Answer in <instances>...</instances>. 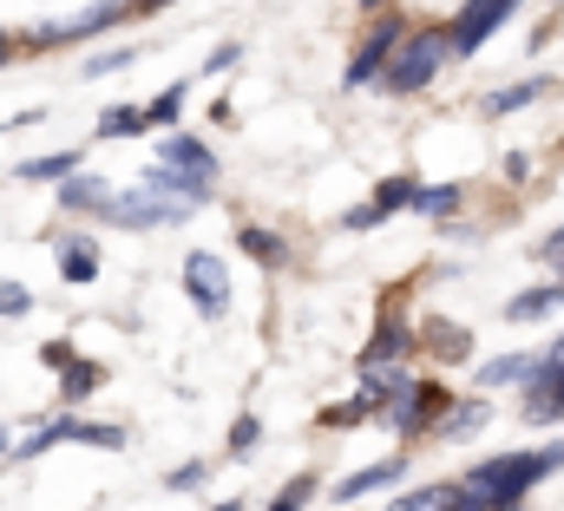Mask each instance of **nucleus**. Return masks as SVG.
I'll use <instances>...</instances> for the list:
<instances>
[{
    "instance_id": "obj_1",
    "label": "nucleus",
    "mask_w": 564,
    "mask_h": 511,
    "mask_svg": "<svg viewBox=\"0 0 564 511\" xmlns=\"http://www.w3.org/2000/svg\"><path fill=\"white\" fill-rule=\"evenodd\" d=\"M552 472H564V439H552L545 453H492L453 492H466V499H479V505H492V511H519V499L539 479H552Z\"/></svg>"
},
{
    "instance_id": "obj_2",
    "label": "nucleus",
    "mask_w": 564,
    "mask_h": 511,
    "mask_svg": "<svg viewBox=\"0 0 564 511\" xmlns=\"http://www.w3.org/2000/svg\"><path fill=\"white\" fill-rule=\"evenodd\" d=\"M453 59V46H446V33H401V46L388 53V66L375 73L388 93H421L433 86V73Z\"/></svg>"
},
{
    "instance_id": "obj_3",
    "label": "nucleus",
    "mask_w": 564,
    "mask_h": 511,
    "mask_svg": "<svg viewBox=\"0 0 564 511\" xmlns=\"http://www.w3.org/2000/svg\"><path fill=\"white\" fill-rule=\"evenodd\" d=\"M184 289H191V302H197L204 322H217V315L230 308V275H224V262H217L210 250L184 256Z\"/></svg>"
},
{
    "instance_id": "obj_4",
    "label": "nucleus",
    "mask_w": 564,
    "mask_h": 511,
    "mask_svg": "<svg viewBox=\"0 0 564 511\" xmlns=\"http://www.w3.org/2000/svg\"><path fill=\"white\" fill-rule=\"evenodd\" d=\"M512 7H519V0H466V7L453 13V26H446V46H453V53H479V46L492 40V26H499Z\"/></svg>"
},
{
    "instance_id": "obj_5",
    "label": "nucleus",
    "mask_w": 564,
    "mask_h": 511,
    "mask_svg": "<svg viewBox=\"0 0 564 511\" xmlns=\"http://www.w3.org/2000/svg\"><path fill=\"white\" fill-rule=\"evenodd\" d=\"M388 406V426L394 433H426L440 413H446V387H421V381H408L394 400H381Z\"/></svg>"
},
{
    "instance_id": "obj_6",
    "label": "nucleus",
    "mask_w": 564,
    "mask_h": 511,
    "mask_svg": "<svg viewBox=\"0 0 564 511\" xmlns=\"http://www.w3.org/2000/svg\"><path fill=\"white\" fill-rule=\"evenodd\" d=\"M401 33H408V26H401V13L375 20V26H368V40H361V46H355V59H348V86H375V73L388 66V53L401 46Z\"/></svg>"
},
{
    "instance_id": "obj_7",
    "label": "nucleus",
    "mask_w": 564,
    "mask_h": 511,
    "mask_svg": "<svg viewBox=\"0 0 564 511\" xmlns=\"http://www.w3.org/2000/svg\"><path fill=\"white\" fill-rule=\"evenodd\" d=\"M126 13V0H99V7H86V13H73V20H59V26H40L33 33V46H66V40H86V33H99V26H112Z\"/></svg>"
},
{
    "instance_id": "obj_8",
    "label": "nucleus",
    "mask_w": 564,
    "mask_h": 511,
    "mask_svg": "<svg viewBox=\"0 0 564 511\" xmlns=\"http://www.w3.org/2000/svg\"><path fill=\"white\" fill-rule=\"evenodd\" d=\"M158 164H171V171H184V177H197V184H217V157H210L197 138H184V131H171V138L158 144Z\"/></svg>"
},
{
    "instance_id": "obj_9",
    "label": "nucleus",
    "mask_w": 564,
    "mask_h": 511,
    "mask_svg": "<svg viewBox=\"0 0 564 511\" xmlns=\"http://www.w3.org/2000/svg\"><path fill=\"white\" fill-rule=\"evenodd\" d=\"M408 355H421V348H414V328H408L401 315H381V328H375L361 368H388V361H408Z\"/></svg>"
},
{
    "instance_id": "obj_10",
    "label": "nucleus",
    "mask_w": 564,
    "mask_h": 511,
    "mask_svg": "<svg viewBox=\"0 0 564 511\" xmlns=\"http://www.w3.org/2000/svg\"><path fill=\"white\" fill-rule=\"evenodd\" d=\"M401 472H408V459L394 453V459H381V466H368V472L341 479V486H335V499H341V505H348V499H368V492H381V486H401Z\"/></svg>"
},
{
    "instance_id": "obj_11",
    "label": "nucleus",
    "mask_w": 564,
    "mask_h": 511,
    "mask_svg": "<svg viewBox=\"0 0 564 511\" xmlns=\"http://www.w3.org/2000/svg\"><path fill=\"white\" fill-rule=\"evenodd\" d=\"M558 308H564V282H545V289L512 295V302H506V322H545V315H558Z\"/></svg>"
},
{
    "instance_id": "obj_12",
    "label": "nucleus",
    "mask_w": 564,
    "mask_h": 511,
    "mask_svg": "<svg viewBox=\"0 0 564 511\" xmlns=\"http://www.w3.org/2000/svg\"><path fill=\"white\" fill-rule=\"evenodd\" d=\"M106 191H112V184H99V177H86V171H66V177H59V210H86V217H99Z\"/></svg>"
},
{
    "instance_id": "obj_13",
    "label": "nucleus",
    "mask_w": 564,
    "mask_h": 511,
    "mask_svg": "<svg viewBox=\"0 0 564 511\" xmlns=\"http://www.w3.org/2000/svg\"><path fill=\"white\" fill-rule=\"evenodd\" d=\"M545 86H552V79H519V86H506V93H486V119H512V112H525L532 99H545Z\"/></svg>"
},
{
    "instance_id": "obj_14",
    "label": "nucleus",
    "mask_w": 564,
    "mask_h": 511,
    "mask_svg": "<svg viewBox=\"0 0 564 511\" xmlns=\"http://www.w3.org/2000/svg\"><path fill=\"white\" fill-rule=\"evenodd\" d=\"M59 275H66V282H93V275H99L93 237H66V243H59Z\"/></svg>"
},
{
    "instance_id": "obj_15",
    "label": "nucleus",
    "mask_w": 564,
    "mask_h": 511,
    "mask_svg": "<svg viewBox=\"0 0 564 511\" xmlns=\"http://www.w3.org/2000/svg\"><path fill=\"white\" fill-rule=\"evenodd\" d=\"M66 171H79V151H46V157H26L20 164V177H33V184H59Z\"/></svg>"
},
{
    "instance_id": "obj_16",
    "label": "nucleus",
    "mask_w": 564,
    "mask_h": 511,
    "mask_svg": "<svg viewBox=\"0 0 564 511\" xmlns=\"http://www.w3.org/2000/svg\"><path fill=\"white\" fill-rule=\"evenodd\" d=\"M408 210H426V217H453L459 210V184H414V204Z\"/></svg>"
},
{
    "instance_id": "obj_17",
    "label": "nucleus",
    "mask_w": 564,
    "mask_h": 511,
    "mask_svg": "<svg viewBox=\"0 0 564 511\" xmlns=\"http://www.w3.org/2000/svg\"><path fill=\"white\" fill-rule=\"evenodd\" d=\"M59 374H66V400H86V393H99V387H106V368H99V361H66V368H59Z\"/></svg>"
},
{
    "instance_id": "obj_18",
    "label": "nucleus",
    "mask_w": 564,
    "mask_h": 511,
    "mask_svg": "<svg viewBox=\"0 0 564 511\" xmlns=\"http://www.w3.org/2000/svg\"><path fill=\"white\" fill-rule=\"evenodd\" d=\"M532 374V355H499V361H486L479 368V387H512Z\"/></svg>"
},
{
    "instance_id": "obj_19",
    "label": "nucleus",
    "mask_w": 564,
    "mask_h": 511,
    "mask_svg": "<svg viewBox=\"0 0 564 511\" xmlns=\"http://www.w3.org/2000/svg\"><path fill=\"white\" fill-rule=\"evenodd\" d=\"M408 204H414V177H388L368 210H375V217H394V210H408Z\"/></svg>"
},
{
    "instance_id": "obj_20",
    "label": "nucleus",
    "mask_w": 564,
    "mask_h": 511,
    "mask_svg": "<svg viewBox=\"0 0 564 511\" xmlns=\"http://www.w3.org/2000/svg\"><path fill=\"white\" fill-rule=\"evenodd\" d=\"M66 439H79V446H126V426H93V420L66 413Z\"/></svg>"
},
{
    "instance_id": "obj_21",
    "label": "nucleus",
    "mask_w": 564,
    "mask_h": 511,
    "mask_svg": "<svg viewBox=\"0 0 564 511\" xmlns=\"http://www.w3.org/2000/svg\"><path fill=\"white\" fill-rule=\"evenodd\" d=\"M426 348H433L440 361H466V335H459V328H446V322H433V328H426Z\"/></svg>"
},
{
    "instance_id": "obj_22",
    "label": "nucleus",
    "mask_w": 564,
    "mask_h": 511,
    "mask_svg": "<svg viewBox=\"0 0 564 511\" xmlns=\"http://www.w3.org/2000/svg\"><path fill=\"white\" fill-rule=\"evenodd\" d=\"M237 243L257 256V262H282V237H276V230H263V224H250V230H243Z\"/></svg>"
},
{
    "instance_id": "obj_23",
    "label": "nucleus",
    "mask_w": 564,
    "mask_h": 511,
    "mask_svg": "<svg viewBox=\"0 0 564 511\" xmlns=\"http://www.w3.org/2000/svg\"><path fill=\"white\" fill-rule=\"evenodd\" d=\"M132 131H144V112H139V106H112V112L99 119V138H132Z\"/></svg>"
},
{
    "instance_id": "obj_24",
    "label": "nucleus",
    "mask_w": 564,
    "mask_h": 511,
    "mask_svg": "<svg viewBox=\"0 0 564 511\" xmlns=\"http://www.w3.org/2000/svg\"><path fill=\"white\" fill-rule=\"evenodd\" d=\"M453 505V486H426V492H408L401 505H388V511H446Z\"/></svg>"
},
{
    "instance_id": "obj_25",
    "label": "nucleus",
    "mask_w": 564,
    "mask_h": 511,
    "mask_svg": "<svg viewBox=\"0 0 564 511\" xmlns=\"http://www.w3.org/2000/svg\"><path fill=\"white\" fill-rule=\"evenodd\" d=\"M184 112V86H171V93H158L151 106H144V126H171Z\"/></svg>"
},
{
    "instance_id": "obj_26",
    "label": "nucleus",
    "mask_w": 564,
    "mask_h": 511,
    "mask_svg": "<svg viewBox=\"0 0 564 511\" xmlns=\"http://www.w3.org/2000/svg\"><path fill=\"white\" fill-rule=\"evenodd\" d=\"M59 439H66V420H46L33 439H20V459H40V453H46V446H59Z\"/></svg>"
},
{
    "instance_id": "obj_27",
    "label": "nucleus",
    "mask_w": 564,
    "mask_h": 511,
    "mask_svg": "<svg viewBox=\"0 0 564 511\" xmlns=\"http://www.w3.org/2000/svg\"><path fill=\"white\" fill-rule=\"evenodd\" d=\"M33 308V289L26 282H0V315H26Z\"/></svg>"
},
{
    "instance_id": "obj_28",
    "label": "nucleus",
    "mask_w": 564,
    "mask_h": 511,
    "mask_svg": "<svg viewBox=\"0 0 564 511\" xmlns=\"http://www.w3.org/2000/svg\"><path fill=\"white\" fill-rule=\"evenodd\" d=\"M308 492H315V472H302V479H289V492H282V499H276L270 511H302V505H308Z\"/></svg>"
},
{
    "instance_id": "obj_29",
    "label": "nucleus",
    "mask_w": 564,
    "mask_h": 511,
    "mask_svg": "<svg viewBox=\"0 0 564 511\" xmlns=\"http://www.w3.org/2000/svg\"><path fill=\"white\" fill-rule=\"evenodd\" d=\"M479 413H486V406H459V413H453V420H446V413H440V420H433V426H440V433H466V426H479Z\"/></svg>"
},
{
    "instance_id": "obj_30",
    "label": "nucleus",
    "mask_w": 564,
    "mask_h": 511,
    "mask_svg": "<svg viewBox=\"0 0 564 511\" xmlns=\"http://www.w3.org/2000/svg\"><path fill=\"white\" fill-rule=\"evenodd\" d=\"M257 439H263V426H257V420H250V413H243V420H237V426H230V446H237V453H250V446H257Z\"/></svg>"
},
{
    "instance_id": "obj_31",
    "label": "nucleus",
    "mask_w": 564,
    "mask_h": 511,
    "mask_svg": "<svg viewBox=\"0 0 564 511\" xmlns=\"http://www.w3.org/2000/svg\"><path fill=\"white\" fill-rule=\"evenodd\" d=\"M132 59H139L132 46H112V53H99V59H93V73H119V66H132Z\"/></svg>"
},
{
    "instance_id": "obj_32",
    "label": "nucleus",
    "mask_w": 564,
    "mask_h": 511,
    "mask_svg": "<svg viewBox=\"0 0 564 511\" xmlns=\"http://www.w3.org/2000/svg\"><path fill=\"white\" fill-rule=\"evenodd\" d=\"M532 256H539V262H564V230H552L545 243H532Z\"/></svg>"
},
{
    "instance_id": "obj_33",
    "label": "nucleus",
    "mask_w": 564,
    "mask_h": 511,
    "mask_svg": "<svg viewBox=\"0 0 564 511\" xmlns=\"http://www.w3.org/2000/svg\"><path fill=\"white\" fill-rule=\"evenodd\" d=\"M545 420H564V368H558V387H552V400H545Z\"/></svg>"
},
{
    "instance_id": "obj_34",
    "label": "nucleus",
    "mask_w": 564,
    "mask_h": 511,
    "mask_svg": "<svg viewBox=\"0 0 564 511\" xmlns=\"http://www.w3.org/2000/svg\"><path fill=\"white\" fill-rule=\"evenodd\" d=\"M132 7H144V13H158V7H171V0H132Z\"/></svg>"
},
{
    "instance_id": "obj_35",
    "label": "nucleus",
    "mask_w": 564,
    "mask_h": 511,
    "mask_svg": "<svg viewBox=\"0 0 564 511\" xmlns=\"http://www.w3.org/2000/svg\"><path fill=\"white\" fill-rule=\"evenodd\" d=\"M7 59H13V40H0V66H7Z\"/></svg>"
},
{
    "instance_id": "obj_36",
    "label": "nucleus",
    "mask_w": 564,
    "mask_h": 511,
    "mask_svg": "<svg viewBox=\"0 0 564 511\" xmlns=\"http://www.w3.org/2000/svg\"><path fill=\"white\" fill-rule=\"evenodd\" d=\"M0 453H7V433H0Z\"/></svg>"
},
{
    "instance_id": "obj_37",
    "label": "nucleus",
    "mask_w": 564,
    "mask_h": 511,
    "mask_svg": "<svg viewBox=\"0 0 564 511\" xmlns=\"http://www.w3.org/2000/svg\"><path fill=\"white\" fill-rule=\"evenodd\" d=\"M361 7H381V0H361Z\"/></svg>"
},
{
    "instance_id": "obj_38",
    "label": "nucleus",
    "mask_w": 564,
    "mask_h": 511,
    "mask_svg": "<svg viewBox=\"0 0 564 511\" xmlns=\"http://www.w3.org/2000/svg\"><path fill=\"white\" fill-rule=\"evenodd\" d=\"M217 511H237V505H217Z\"/></svg>"
}]
</instances>
